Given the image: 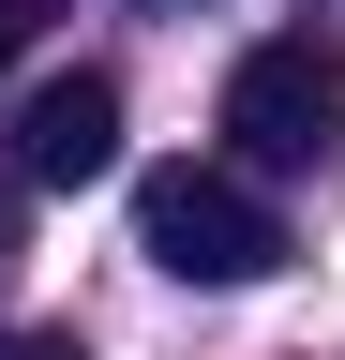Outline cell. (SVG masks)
Returning a JSON list of instances; mask_svg holds the SVG:
<instances>
[{
    "instance_id": "2",
    "label": "cell",
    "mask_w": 345,
    "mask_h": 360,
    "mask_svg": "<svg viewBox=\"0 0 345 360\" xmlns=\"http://www.w3.org/2000/svg\"><path fill=\"white\" fill-rule=\"evenodd\" d=\"M226 135L240 165H330L345 150V45L330 30H271L226 60Z\"/></svg>"
},
{
    "instance_id": "5",
    "label": "cell",
    "mask_w": 345,
    "mask_h": 360,
    "mask_svg": "<svg viewBox=\"0 0 345 360\" xmlns=\"http://www.w3.org/2000/svg\"><path fill=\"white\" fill-rule=\"evenodd\" d=\"M30 240V195H15V165H0V255H15Z\"/></svg>"
},
{
    "instance_id": "4",
    "label": "cell",
    "mask_w": 345,
    "mask_h": 360,
    "mask_svg": "<svg viewBox=\"0 0 345 360\" xmlns=\"http://www.w3.org/2000/svg\"><path fill=\"white\" fill-rule=\"evenodd\" d=\"M30 15H46V0H0V75H15V45H30Z\"/></svg>"
},
{
    "instance_id": "3",
    "label": "cell",
    "mask_w": 345,
    "mask_h": 360,
    "mask_svg": "<svg viewBox=\"0 0 345 360\" xmlns=\"http://www.w3.org/2000/svg\"><path fill=\"white\" fill-rule=\"evenodd\" d=\"M120 165V75H30L15 90V195H75V180Z\"/></svg>"
},
{
    "instance_id": "1",
    "label": "cell",
    "mask_w": 345,
    "mask_h": 360,
    "mask_svg": "<svg viewBox=\"0 0 345 360\" xmlns=\"http://www.w3.org/2000/svg\"><path fill=\"white\" fill-rule=\"evenodd\" d=\"M136 255L181 270V285H271L285 270V225L240 165H150L136 180Z\"/></svg>"
}]
</instances>
